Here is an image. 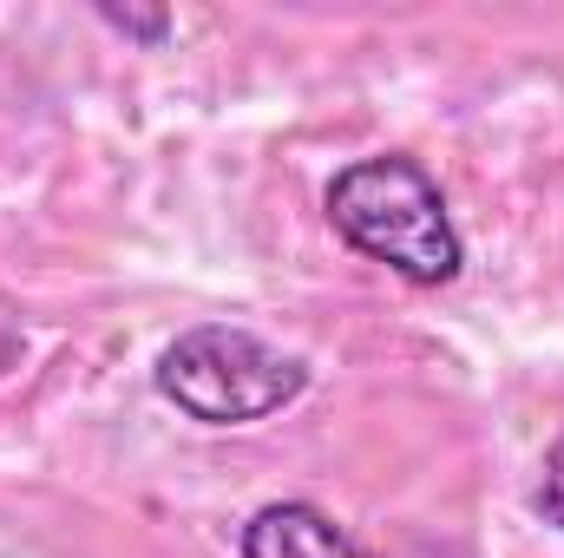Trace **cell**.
<instances>
[{
  "label": "cell",
  "mask_w": 564,
  "mask_h": 558,
  "mask_svg": "<svg viewBox=\"0 0 564 558\" xmlns=\"http://www.w3.org/2000/svg\"><path fill=\"white\" fill-rule=\"evenodd\" d=\"M322 211H328V230L355 257L394 270L414 289H446L466 270V237L446 211V191L408 151L341 164L322 191Z\"/></svg>",
  "instance_id": "1"
},
{
  "label": "cell",
  "mask_w": 564,
  "mask_h": 558,
  "mask_svg": "<svg viewBox=\"0 0 564 558\" xmlns=\"http://www.w3.org/2000/svg\"><path fill=\"white\" fill-rule=\"evenodd\" d=\"M151 388L197 427H250L308 395V362L243 322H197L164 342Z\"/></svg>",
  "instance_id": "2"
},
{
  "label": "cell",
  "mask_w": 564,
  "mask_h": 558,
  "mask_svg": "<svg viewBox=\"0 0 564 558\" xmlns=\"http://www.w3.org/2000/svg\"><path fill=\"white\" fill-rule=\"evenodd\" d=\"M243 558H368L348 526H335V513H322L315 500H270L243 519L237 533Z\"/></svg>",
  "instance_id": "3"
},
{
  "label": "cell",
  "mask_w": 564,
  "mask_h": 558,
  "mask_svg": "<svg viewBox=\"0 0 564 558\" xmlns=\"http://www.w3.org/2000/svg\"><path fill=\"white\" fill-rule=\"evenodd\" d=\"M532 506H539V519H545V526H558V533H564V433L545 447V460H539Z\"/></svg>",
  "instance_id": "4"
},
{
  "label": "cell",
  "mask_w": 564,
  "mask_h": 558,
  "mask_svg": "<svg viewBox=\"0 0 564 558\" xmlns=\"http://www.w3.org/2000/svg\"><path fill=\"white\" fill-rule=\"evenodd\" d=\"M99 20L112 26V33H126V40H139V46H164L171 40V13H132V7H99Z\"/></svg>",
  "instance_id": "5"
},
{
  "label": "cell",
  "mask_w": 564,
  "mask_h": 558,
  "mask_svg": "<svg viewBox=\"0 0 564 558\" xmlns=\"http://www.w3.org/2000/svg\"><path fill=\"white\" fill-rule=\"evenodd\" d=\"M20 355H26V329H20L13 315H0V375H7Z\"/></svg>",
  "instance_id": "6"
}]
</instances>
